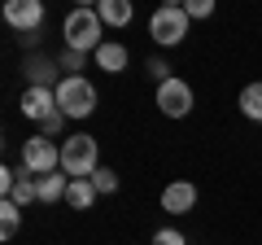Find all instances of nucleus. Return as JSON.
<instances>
[{"label": "nucleus", "instance_id": "f257e3e1", "mask_svg": "<svg viewBox=\"0 0 262 245\" xmlns=\"http://www.w3.org/2000/svg\"><path fill=\"white\" fill-rule=\"evenodd\" d=\"M61 35H66V48H75V53H96V48L105 44V22L96 9H88V5H79V9L66 13L61 22Z\"/></svg>", "mask_w": 262, "mask_h": 245}, {"label": "nucleus", "instance_id": "f03ea898", "mask_svg": "<svg viewBox=\"0 0 262 245\" xmlns=\"http://www.w3.org/2000/svg\"><path fill=\"white\" fill-rule=\"evenodd\" d=\"M61 171L75 179H92L101 171V149H96V136H66L61 140Z\"/></svg>", "mask_w": 262, "mask_h": 245}, {"label": "nucleus", "instance_id": "7ed1b4c3", "mask_svg": "<svg viewBox=\"0 0 262 245\" xmlns=\"http://www.w3.org/2000/svg\"><path fill=\"white\" fill-rule=\"evenodd\" d=\"M96 88L88 84L83 75H66L61 84H57V110L66 114V118H88V114L96 110Z\"/></svg>", "mask_w": 262, "mask_h": 245}, {"label": "nucleus", "instance_id": "20e7f679", "mask_svg": "<svg viewBox=\"0 0 262 245\" xmlns=\"http://www.w3.org/2000/svg\"><path fill=\"white\" fill-rule=\"evenodd\" d=\"M22 171H31L35 179L61 171V149H57L48 136H27V140H22Z\"/></svg>", "mask_w": 262, "mask_h": 245}, {"label": "nucleus", "instance_id": "39448f33", "mask_svg": "<svg viewBox=\"0 0 262 245\" xmlns=\"http://www.w3.org/2000/svg\"><path fill=\"white\" fill-rule=\"evenodd\" d=\"M149 35L158 39V44L175 48L179 39L188 35V13H184V5H162V9L149 18Z\"/></svg>", "mask_w": 262, "mask_h": 245}, {"label": "nucleus", "instance_id": "423d86ee", "mask_svg": "<svg viewBox=\"0 0 262 245\" xmlns=\"http://www.w3.org/2000/svg\"><path fill=\"white\" fill-rule=\"evenodd\" d=\"M5 22H9L18 35H39L44 0H9V5H5Z\"/></svg>", "mask_w": 262, "mask_h": 245}, {"label": "nucleus", "instance_id": "0eeeda50", "mask_svg": "<svg viewBox=\"0 0 262 245\" xmlns=\"http://www.w3.org/2000/svg\"><path fill=\"white\" fill-rule=\"evenodd\" d=\"M158 110L166 114V118H184V114L192 110V88H188L184 79H166V84H158Z\"/></svg>", "mask_w": 262, "mask_h": 245}, {"label": "nucleus", "instance_id": "6e6552de", "mask_svg": "<svg viewBox=\"0 0 262 245\" xmlns=\"http://www.w3.org/2000/svg\"><path fill=\"white\" fill-rule=\"evenodd\" d=\"M22 114L31 122H44L57 114V88H27L22 92Z\"/></svg>", "mask_w": 262, "mask_h": 245}, {"label": "nucleus", "instance_id": "1a4fd4ad", "mask_svg": "<svg viewBox=\"0 0 262 245\" xmlns=\"http://www.w3.org/2000/svg\"><path fill=\"white\" fill-rule=\"evenodd\" d=\"M192 206H196V189L188 179H175V184L162 189V210H166V215H188Z\"/></svg>", "mask_w": 262, "mask_h": 245}, {"label": "nucleus", "instance_id": "9d476101", "mask_svg": "<svg viewBox=\"0 0 262 245\" xmlns=\"http://www.w3.org/2000/svg\"><path fill=\"white\" fill-rule=\"evenodd\" d=\"M57 70H61V62H53V57H31L27 62V88H57L61 79H57Z\"/></svg>", "mask_w": 262, "mask_h": 245}, {"label": "nucleus", "instance_id": "9b49d317", "mask_svg": "<svg viewBox=\"0 0 262 245\" xmlns=\"http://www.w3.org/2000/svg\"><path fill=\"white\" fill-rule=\"evenodd\" d=\"M96 13H101L105 27H127V22L136 18L131 0H96Z\"/></svg>", "mask_w": 262, "mask_h": 245}, {"label": "nucleus", "instance_id": "f8f14e48", "mask_svg": "<svg viewBox=\"0 0 262 245\" xmlns=\"http://www.w3.org/2000/svg\"><path fill=\"white\" fill-rule=\"evenodd\" d=\"M96 66H101V70H110V75L127 70V48H122L118 39H105V44L96 48Z\"/></svg>", "mask_w": 262, "mask_h": 245}, {"label": "nucleus", "instance_id": "ddd939ff", "mask_svg": "<svg viewBox=\"0 0 262 245\" xmlns=\"http://www.w3.org/2000/svg\"><path fill=\"white\" fill-rule=\"evenodd\" d=\"M66 193H70V179L66 175H39V201L44 206H57V201H66Z\"/></svg>", "mask_w": 262, "mask_h": 245}, {"label": "nucleus", "instance_id": "4468645a", "mask_svg": "<svg viewBox=\"0 0 262 245\" xmlns=\"http://www.w3.org/2000/svg\"><path fill=\"white\" fill-rule=\"evenodd\" d=\"M9 201H18L22 210H27L31 201H39V179L31 175V171H18V184H13V193H9Z\"/></svg>", "mask_w": 262, "mask_h": 245}, {"label": "nucleus", "instance_id": "2eb2a0df", "mask_svg": "<svg viewBox=\"0 0 262 245\" xmlns=\"http://www.w3.org/2000/svg\"><path fill=\"white\" fill-rule=\"evenodd\" d=\"M92 201H96V189H92V179H70L66 206H70V210H92Z\"/></svg>", "mask_w": 262, "mask_h": 245}, {"label": "nucleus", "instance_id": "dca6fc26", "mask_svg": "<svg viewBox=\"0 0 262 245\" xmlns=\"http://www.w3.org/2000/svg\"><path fill=\"white\" fill-rule=\"evenodd\" d=\"M241 110H245V118L262 122V79H258V84H245V92H241Z\"/></svg>", "mask_w": 262, "mask_h": 245}, {"label": "nucleus", "instance_id": "f3484780", "mask_svg": "<svg viewBox=\"0 0 262 245\" xmlns=\"http://www.w3.org/2000/svg\"><path fill=\"white\" fill-rule=\"evenodd\" d=\"M18 223H22V206H18V201H9V197H5V201H0V236L9 241V236L18 232Z\"/></svg>", "mask_w": 262, "mask_h": 245}, {"label": "nucleus", "instance_id": "a211bd4d", "mask_svg": "<svg viewBox=\"0 0 262 245\" xmlns=\"http://www.w3.org/2000/svg\"><path fill=\"white\" fill-rule=\"evenodd\" d=\"M92 189H96V193H118V175H114L110 167H101V171L92 175Z\"/></svg>", "mask_w": 262, "mask_h": 245}, {"label": "nucleus", "instance_id": "6ab92c4d", "mask_svg": "<svg viewBox=\"0 0 262 245\" xmlns=\"http://www.w3.org/2000/svg\"><path fill=\"white\" fill-rule=\"evenodd\" d=\"M184 13L188 18H210V13H214V0H188Z\"/></svg>", "mask_w": 262, "mask_h": 245}, {"label": "nucleus", "instance_id": "aec40b11", "mask_svg": "<svg viewBox=\"0 0 262 245\" xmlns=\"http://www.w3.org/2000/svg\"><path fill=\"white\" fill-rule=\"evenodd\" d=\"M144 70H149V75L158 79V84H166V79H175V75H170V66L162 62V57H149V66H144Z\"/></svg>", "mask_w": 262, "mask_h": 245}, {"label": "nucleus", "instance_id": "412c9836", "mask_svg": "<svg viewBox=\"0 0 262 245\" xmlns=\"http://www.w3.org/2000/svg\"><path fill=\"white\" fill-rule=\"evenodd\" d=\"M153 245H188L184 232H175V228H162V232H153Z\"/></svg>", "mask_w": 262, "mask_h": 245}, {"label": "nucleus", "instance_id": "4be33fe9", "mask_svg": "<svg viewBox=\"0 0 262 245\" xmlns=\"http://www.w3.org/2000/svg\"><path fill=\"white\" fill-rule=\"evenodd\" d=\"M61 122H66V114H61V110H57V114H53V118H44V122H39V136H48V140H53V136H57V132H61Z\"/></svg>", "mask_w": 262, "mask_h": 245}, {"label": "nucleus", "instance_id": "5701e85b", "mask_svg": "<svg viewBox=\"0 0 262 245\" xmlns=\"http://www.w3.org/2000/svg\"><path fill=\"white\" fill-rule=\"evenodd\" d=\"M61 66H66V70H83V53L66 48V53H61Z\"/></svg>", "mask_w": 262, "mask_h": 245}]
</instances>
